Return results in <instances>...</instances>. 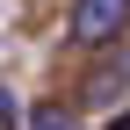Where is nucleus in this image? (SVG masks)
Here are the masks:
<instances>
[{"instance_id":"f257e3e1","label":"nucleus","mask_w":130,"mask_h":130,"mask_svg":"<svg viewBox=\"0 0 130 130\" xmlns=\"http://www.w3.org/2000/svg\"><path fill=\"white\" fill-rule=\"evenodd\" d=\"M123 7H130V0H72V43H79V51H101V43L116 36Z\"/></svg>"},{"instance_id":"f03ea898","label":"nucleus","mask_w":130,"mask_h":130,"mask_svg":"<svg viewBox=\"0 0 130 130\" xmlns=\"http://www.w3.org/2000/svg\"><path fill=\"white\" fill-rule=\"evenodd\" d=\"M29 130H79V123H72V108L43 101V108H29Z\"/></svg>"},{"instance_id":"7ed1b4c3","label":"nucleus","mask_w":130,"mask_h":130,"mask_svg":"<svg viewBox=\"0 0 130 130\" xmlns=\"http://www.w3.org/2000/svg\"><path fill=\"white\" fill-rule=\"evenodd\" d=\"M108 130H130V116H116V123H108Z\"/></svg>"}]
</instances>
